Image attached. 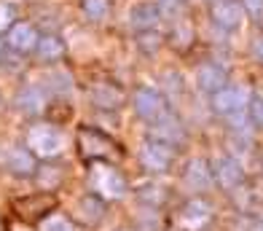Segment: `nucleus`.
Listing matches in <instances>:
<instances>
[{
	"instance_id": "1",
	"label": "nucleus",
	"mask_w": 263,
	"mask_h": 231,
	"mask_svg": "<svg viewBox=\"0 0 263 231\" xmlns=\"http://www.w3.org/2000/svg\"><path fill=\"white\" fill-rule=\"evenodd\" d=\"M76 151L83 162H107L113 164L116 159H121V145H118L110 135H105L97 127H81L76 135Z\"/></svg>"
},
{
	"instance_id": "30",
	"label": "nucleus",
	"mask_w": 263,
	"mask_h": 231,
	"mask_svg": "<svg viewBox=\"0 0 263 231\" xmlns=\"http://www.w3.org/2000/svg\"><path fill=\"white\" fill-rule=\"evenodd\" d=\"M0 231H3V221H0Z\"/></svg>"
},
{
	"instance_id": "14",
	"label": "nucleus",
	"mask_w": 263,
	"mask_h": 231,
	"mask_svg": "<svg viewBox=\"0 0 263 231\" xmlns=\"http://www.w3.org/2000/svg\"><path fill=\"white\" fill-rule=\"evenodd\" d=\"M212 167L204 162V159H194L188 162L185 167V183L194 188V191H207L212 186Z\"/></svg>"
},
{
	"instance_id": "26",
	"label": "nucleus",
	"mask_w": 263,
	"mask_h": 231,
	"mask_svg": "<svg viewBox=\"0 0 263 231\" xmlns=\"http://www.w3.org/2000/svg\"><path fill=\"white\" fill-rule=\"evenodd\" d=\"M242 8H245L255 22L263 19V0H242Z\"/></svg>"
},
{
	"instance_id": "28",
	"label": "nucleus",
	"mask_w": 263,
	"mask_h": 231,
	"mask_svg": "<svg viewBox=\"0 0 263 231\" xmlns=\"http://www.w3.org/2000/svg\"><path fill=\"white\" fill-rule=\"evenodd\" d=\"M159 3H161V11H166V14H175V11L180 8L183 0H159Z\"/></svg>"
},
{
	"instance_id": "3",
	"label": "nucleus",
	"mask_w": 263,
	"mask_h": 231,
	"mask_svg": "<svg viewBox=\"0 0 263 231\" xmlns=\"http://www.w3.org/2000/svg\"><path fill=\"white\" fill-rule=\"evenodd\" d=\"M27 151L35 156V159L51 162L62 153V132H59L51 121H35V124L27 129Z\"/></svg>"
},
{
	"instance_id": "20",
	"label": "nucleus",
	"mask_w": 263,
	"mask_h": 231,
	"mask_svg": "<svg viewBox=\"0 0 263 231\" xmlns=\"http://www.w3.org/2000/svg\"><path fill=\"white\" fill-rule=\"evenodd\" d=\"M83 14H86L89 19L100 22L107 16V11H110V0H83Z\"/></svg>"
},
{
	"instance_id": "11",
	"label": "nucleus",
	"mask_w": 263,
	"mask_h": 231,
	"mask_svg": "<svg viewBox=\"0 0 263 231\" xmlns=\"http://www.w3.org/2000/svg\"><path fill=\"white\" fill-rule=\"evenodd\" d=\"M242 0H215L212 8H210V16L212 22L223 30H236L242 24Z\"/></svg>"
},
{
	"instance_id": "16",
	"label": "nucleus",
	"mask_w": 263,
	"mask_h": 231,
	"mask_svg": "<svg viewBox=\"0 0 263 231\" xmlns=\"http://www.w3.org/2000/svg\"><path fill=\"white\" fill-rule=\"evenodd\" d=\"M242 102H245V92H242V89H220L218 94H212L215 111L223 113V116L236 113L239 108H242Z\"/></svg>"
},
{
	"instance_id": "13",
	"label": "nucleus",
	"mask_w": 263,
	"mask_h": 231,
	"mask_svg": "<svg viewBox=\"0 0 263 231\" xmlns=\"http://www.w3.org/2000/svg\"><path fill=\"white\" fill-rule=\"evenodd\" d=\"M196 86L201 92H207V94H218L220 89H226V70L220 65H201L196 70Z\"/></svg>"
},
{
	"instance_id": "9",
	"label": "nucleus",
	"mask_w": 263,
	"mask_h": 231,
	"mask_svg": "<svg viewBox=\"0 0 263 231\" xmlns=\"http://www.w3.org/2000/svg\"><path fill=\"white\" fill-rule=\"evenodd\" d=\"M212 177L220 188L234 191L236 186L245 183V169L236 159H231V156H218V159L212 162Z\"/></svg>"
},
{
	"instance_id": "8",
	"label": "nucleus",
	"mask_w": 263,
	"mask_h": 231,
	"mask_svg": "<svg viewBox=\"0 0 263 231\" xmlns=\"http://www.w3.org/2000/svg\"><path fill=\"white\" fill-rule=\"evenodd\" d=\"M89 100H91L94 108H100V111H118V108L126 102V92L113 81H97V83H91V89H89Z\"/></svg>"
},
{
	"instance_id": "29",
	"label": "nucleus",
	"mask_w": 263,
	"mask_h": 231,
	"mask_svg": "<svg viewBox=\"0 0 263 231\" xmlns=\"http://www.w3.org/2000/svg\"><path fill=\"white\" fill-rule=\"evenodd\" d=\"M253 51H255V57L263 62V35H258V38L253 41Z\"/></svg>"
},
{
	"instance_id": "23",
	"label": "nucleus",
	"mask_w": 263,
	"mask_h": 231,
	"mask_svg": "<svg viewBox=\"0 0 263 231\" xmlns=\"http://www.w3.org/2000/svg\"><path fill=\"white\" fill-rule=\"evenodd\" d=\"M16 24V11L11 3H0V35L8 32Z\"/></svg>"
},
{
	"instance_id": "2",
	"label": "nucleus",
	"mask_w": 263,
	"mask_h": 231,
	"mask_svg": "<svg viewBox=\"0 0 263 231\" xmlns=\"http://www.w3.org/2000/svg\"><path fill=\"white\" fill-rule=\"evenodd\" d=\"M89 186L97 199L110 202V199H121L126 193V177L113 164L94 162V164H89Z\"/></svg>"
},
{
	"instance_id": "15",
	"label": "nucleus",
	"mask_w": 263,
	"mask_h": 231,
	"mask_svg": "<svg viewBox=\"0 0 263 231\" xmlns=\"http://www.w3.org/2000/svg\"><path fill=\"white\" fill-rule=\"evenodd\" d=\"M16 108L25 116H41L46 111V97L41 89L35 86H25L19 94H16Z\"/></svg>"
},
{
	"instance_id": "25",
	"label": "nucleus",
	"mask_w": 263,
	"mask_h": 231,
	"mask_svg": "<svg viewBox=\"0 0 263 231\" xmlns=\"http://www.w3.org/2000/svg\"><path fill=\"white\" fill-rule=\"evenodd\" d=\"M137 38H140V43H142V51H153V48H159V43H161V38L153 30H148V32H137Z\"/></svg>"
},
{
	"instance_id": "7",
	"label": "nucleus",
	"mask_w": 263,
	"mask_h": 231,
	"mask_svg": "<svg viewBox=\"0 0 263 231\" xmlns=\"http://www.w3.org/2000/svg\"><path fill=\"white\" fill-rule=\"evenodd\" d=\"M172 159H175L172 145H164V143H159V140H148V143L140 148V164L145 167L148 172H153V175L166 172V169L172 167Z\"/></svg>"
},
{
	"instance_id": "27",
	"label": "nucleus",
	"mask_w": 263,
	"mask_h": 231,
	"mask_svg": "<svg viewBox=\"0 0 263 231\" xmlns=\"http://www.w3.org/2000/svg\"><path fill=\"white\" fill-rule=\"evenodd\" d=\"M142 193H164V188H161V186H151V188H145ZM142 202H148L151 207H156V204H161V202H164V197H145Z\"/></svg>"
},
{
	"instance_id": "10",
	"label": "nucleus",
	"mask_w": 263,
	"mask_h": 231,
	"mask_svg": "<svg viewBox=\"0 0 263 231\" xmlns=\"http://www.w3.org/2000/svg\"><path fill=\"white\" fill-rule=\"evenodd\" d=\"M38 41H41V35H38L32 22H16L14 27L6 32V43H8L11 51H16V54L35 51V48H38Z\"/></svg>"
},
{
	"instance_id": "6",
	"label": "nucleus",
	"mask_w": 263,
	"mask_h": 231,
	"mask_svg": "<svg viewBox=\"0 0 263 231\" xmlns=\"http://www.w3.org/2000/svg\"><path fill=\"white\" fill-rule=\"evenodd\" d=\"M135 113L142 118V121H151L156 124L159 118L166 116V102L159 89H151V86H142L135 92Z\"/></svg>"
},
{
	"instance_id": "18",
	"label": "nucleus",
	"mask_w": 263,
	"mask_h": 231,
	"mask_svg": "<svg viewBox=\"0 0 263 231\" xmlns=\"http://www.w3.org/2000/svg\"><path fill=\"white\" fill-rule=\"evenodd\" d=\"M156 22H159V8L153 3H140V6H135V11H132V27H135L137 32L153 30Z\"/></svg>"
},
{
	"instance_id": "5",
	"label": "nucleus",
	"mask_w": 263,
	"mask_h": 231,
	"mask_svg": "<svg viewBox=\"0 0 263 231\" xmlns=\"http://www.w3.org/2000/svg\"><path fill=\"white\" fill-rule=\"evenodd\" d=\"M212 221V207L204 199H188L175 215V226L180 231H201Z\"/></svg>"
},
{
	"instance_id": "21",
	"label": "nucleus",
	"mask_w": 263,
	"mask_h": 231,
	"mask_svg": "<svg viewBox=\"0 0 263 231\" xmlns=\"http://www.w3.org/2000/svg\"><path fill=\"white\" fill-rule=\"evenodd\" d=\"M41 231H81V228L65 215H49L41 223Z\"/></svg>"
},
{
	"instance_id": "22",
	"label": "nucleus",
	"mask_w": 263,
	"mask_h": 231,
	"mask_svg": "<svg viewBox=\"0 0 263 231\" xmlns=\"http://www.w3.org/2000/svg\"><path fill=\"white\" fill-rule=\"evenodd\" d=\"M38 183L43 188L54 191L59 183H62V169H59V167H43V169H38Z\"/></svg>"
},
{
	"instance_id": "19",
	"label": "nucleus",
	"mask_w": 263,
	"mask_h": 231,
	"mask_svg": "<svg viewBox=\"0 0 263 231\" xmlns=\"http://www.w3.org/2000/svg\"><path fill=\"white\" fill-rule=\"evenodd\" d=\"M35 54H38L43 62H57V59L65 57V41L59 38V35H43V38L38 41Z\"/></svg>"
},
{
	"instance_id": "24",
	"label": "nucleus",
	"mask_w": 263,
	"mask_h": 231,
	"mask_svg": "<svg viewBox=\"0 0 263 231\" xmlns=\"http://www.w3.org/2000/svg\"><path fill=\"white\" fill-rule=\"evenodd\" d=\"M250 121H253L258 129H263V97L260 94L250 100Z\"/></svg>"
},
{
	"instance_id": "12",
	"label": "nucleus",
	"mask_w": 263,
	"mask_h": 231,
	"mask_svg": "<svg viewBox=\"0 0 263 231\" xmlns=\"http://www.w3.org/2000/svg\"><path fill=\"white\" fill-rule=\"evenodd\" d=\"M151 135H153V140H159V143H164V145H175V143H183V140H185L183 124H180L175 116H170V113L153 124Z\"/></svg>"
},
{
	"instance_id": "31",
	"label": "nucleus",
	"mask_w": 263,
	"mask_h": 231,
	"mask_svg": "<svg viewBox=\"0 0 263 231\" xmlns=\"http://www.w3.org/2000/svg\"><path fill=\"white\" fill-rule=\"evenodd\" d=\"M0 54H3V46H0Z\"/></svg>"
},
{
	"instance_id": "4",
	"label": "nucleus",
	"mask_w": 263,
	"mask_h": 231,
	"mask_svg": "<svg viewBox=\"0 0 263 231\" xmlns=\"http://www.w3.org/2000/svg\"><path fill=\"white\" fill-rule=\"evenodd\" d=\"M54 207H57V197L51 191H41V193H30V197L14 199V212L22 223H41L49 218V212Z\"/></svg>"
},
{
	"instance_id": "17",
	"label": "nucleus",
	"mask_w": 263,
	"mask_h": 231,
	"mask_svg": "<svg viewBox=\"0 0 263 231\" xmlns=\"http://www.w3.org/2000/svg\"><path fill=\"white\" fill-rule=\"evenodd\" d=\"M6 167L14 175H19V177H27V175L35 172V156L27 151V145L25 148H14L8 153V159H6Z\"/></svg>"
}]
</instances>
